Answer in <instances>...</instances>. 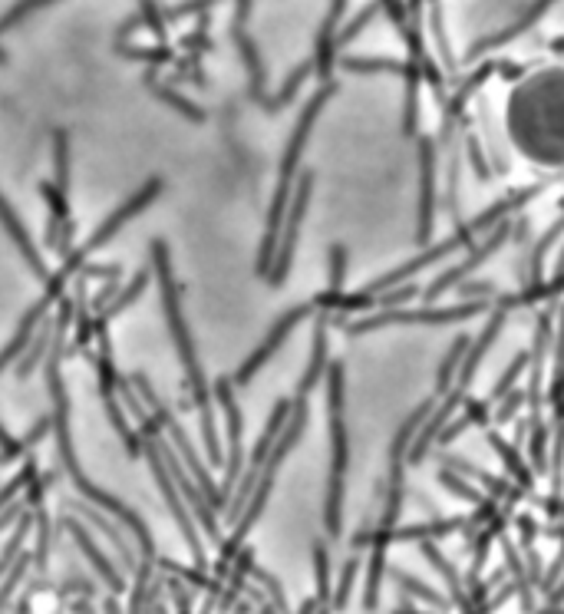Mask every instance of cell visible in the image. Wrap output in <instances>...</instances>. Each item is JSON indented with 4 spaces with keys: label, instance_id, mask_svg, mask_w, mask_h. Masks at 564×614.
Instances as JSON below:
<instances>
[{
    "label": "cell",
    "instance_id": "f546056e",
    "mask_svg": "<svg viewBox=\"0 0 564 614\" xmlns=\"http://www.w3.org/2000/svg\"><path fill=\"white\" fill-rule=\"evenodd\" d=\"M50 4H57V0H17V4L10 7L4 17H0V34H7V30H14L17 24H24L27 17H33V14H37V10L50 7Z\"/></svg>",
    "mask_w": 564,
    "mask_h": 614
},
{
    "label": "cell",
    "instance_id": "cb8c5ba5",
    "mask_svg": "<svg viewBox=\"0 0 564 614\" xmlns=\"http://www.w3.org/2000/svg\"><path fill=\"white\" fill-rule=\"evenodd\" d=\"M53 185L63 195H70V136H66V129L53 133Z\"/></svg>",
    "mask_w": 564,
    "mask_h": 614
},
{
    "label": "cell",
    "instance_id": "f6af8a7d",
    "mask_svg": "<svg viewBox=\"0 0 564 614\" xmlns=\"http://www.w3.org/2000/svg\"><path fill=\"white\" fill-rule=\"evenodd\" d=\"M27 443L24 440H14V436L7 433V426L0 423V453H4L7 459H17V456H24L27 453Z\"/></svg>",
    "mask_w": 564,
    "mask_h": 614
},
{
    "label": "cell",
    "instance_id": "7dc6e473",
    "mask_svg": "<svg viewBox=\"0 0 564 614\" xmlns=\"http://www.w3.org/2000/svg\"><path fill=\"white\" fill-rule=\"evenodd\" d=\"M548 601H551V608H555V605H564V575H561L558 585L548 591Z\"/></svg>",
    "mask_w": 564,
    "mask_h": 614
},
{
    "label": "cell",
    "instance_id": "4316f807",
    "mask_svg": "<svg viewBox=\"0 0 564 614\" xmlns=\"http://www.w3.org/2000/svg\"><path fill=\"white\" fill-rule=\"evenodd\" d=\"M50 331H53V324L47 321L37 334H33V341L27 344L24 354H20V364H17V377H20V380H24L27 374H33V367H37L40 357L47 354V344H50V337H53Z\"/></svg>",
    "mask_w": 564,
    "mask_h": 614
},
{
    "label": "cell",
    "instance_id": "277c9868",
    "mask_svg": "<svg viewBox=\"0 0 564 614\" xmlns=\"http://www.w3.org/2000/svg\"><path fill=\"white\" fill-rule=\"evenodd\" d=\"M327 423H330V479H327L324 522L330 539H337L340 519H344V486H347V463H350V440H347V420H344V364L327 367Z\"/></svg>",
    "mask_w": 564,
    "mask_h": 614
},
{
    "label": "cell",
    "instance_id": "d6986e66",
    "mask_svg": "<svg viewBox=\"0 0 564 614\" xmlns=\"http://www.w3.org/2000/svg\"><path fill=\"white\" fill-rule=\"evenodd\" d=\"M66 529H70V535H73V539H76V545L83 548V555L90 558V562L96 565V572H99V575H103V578L109 581V588H113V591H123V585H126V581H123V575H119L116 568H113V562H109V558H106L103 552H99V548H96V542L90 539V532H86L83 525H76L73 519H66Z\"/></svg>",
    "mask_w": 564,
    "mask_h": 614
},
{
    "label": "cell",
    "instance_id": "d6a6232c",
    "mask_svg": "<svg viewBox=\"0 0 564 614\" xmlns=\"http://www.w3.org/2000/svg\"><path fill=\"white\" fill-rule=\"evenodd\" d=\"M439 482L442 486H446L452 496H459V499H466V502H472V506H482L485 502V496L479 489L472 486V482H466V479H459L456 473H452V469H439Z\"/></svg>",
    "mask_w": 564,
    "mask_h": 614
},
{
    "label": "cell",
    "instance_id": "3957f363",
    "mask_svg": "<svg viewBox=\"0 0 564 614\" xmlns=\"http://www.w3.org/2000/svg\"><path fill=\"white\" fill-rule=\"evenodd\" d=\"M334 93H337V83L327 80L324 86H320V90L311 96V103L304 106V113H301V119H297L294 133H291V139H287V146H284V159H281V172H278V189H274V199H271V208H268V225H264V241H261V251H258V274H261V278H268L271 261H274V255H278L281 225H284L287 205H291L294 179L301 175V172H297V166H301L304 146H307V139H311V133H314V123H317L320 109L327 106V100Z\"/></svg>",
    "mask_w": 564,
    "mask_h": 614
},
{
    "label": "cell",
    "instance_id": "74e56055",
    "mask_svg": "<svg viewBox=\"0 0 564 614\" xmlns=\"http://www.w3.org/2000/svg\"><path fill=\"white\" fill-rule=\"evenodd\" d=\"M344 278H347V248L334 245L330 248V291H340L344 294Z\"/></svg>",
    "mask_w": 564,
    "mask_h": 614
},
{
    "label": "cell",
    "instance_id": "8d00e7d4",
    "mask_svg": "<svg viewBox=\"0 0 564 614\" xmlns=\"http://www.w3.org/2000/svg\"><path fill=\"white\" fill-rule=\"evenodd\" d=\"M33 476H37V466L27 463V466L20 469V473H17L14 479L7 482L4 489H0V512H4V509L10 506V502H14V499L20 496V489H27V486H30V479H33Z\"/></svg>",
    "mask_w": 564,
    "mask_h": 614
},
{
    "label": "cell",
    "instance_id": "c3c4849f",
    "mask_svg": "<svg viewBox=\"0 0 564 614\" xmlns=\"http://www.w3.org/2000/svg\"><path fill=\"white\" fill-rule=\"evenodd\" d=\"M251 14V0H238V14H235V24H245Z\"/></svg>",
    "mask_w": 564,
    "mask_h": 614
},
{
    "label": "cell",
    "instance_id": "ac0fdd59",
    "mask_svg": "<svg viewBox=\"0 0 564 614\" xmlns=\"http://www.w3.org/2000/svg\"><path fill=\"white\" fill-rule=\"evenodd\" d=\"M99 397H103L106 403V416H109V423H113V430L123 436V443L132 456H139L142 453V446H146V436L136 433L129 426V416H126V407H123V400H119V393L116 390H99Z\"/></svg>",
    "mask_w": 564,
    "mask_h": 614
},
{
    "label": "cell",
    "instance_id": "4fadbf2b",
    "mask_svg": "<svg viewBox=\"0 0 564 614\" xmlns=\"http://www.w3.org/2000/svg\"><path fill=\"white\" fill-rule=\"evenodd\" d=\"M327 324L330 314H317V327H314V347H311V360H307V370L301 383H297V397H311V390L324 380L330 357H327Z\"/></svg>",
    "mask_w": 564,
    "mask_h": 614
},
{
    "label": "cell",
    "instance_id": "f35d334b",
    "mask_svg": "<svg viewBox=\"0 0 564 614\" xmlns=\"http://www.w3.org/2000/svg\"><path fill=\"white\" fill-rule=\"evenodd\" d=\"M416 298V288L409 284V288H390V291H383V294H376L373 298V311H386V307H400L406 301H413Z\"/></svg>",
    "mask_w": 564,
    "mask_h": 614
},
{
    "label": "cell",
    "instance_id": "b9f144b4",
    "mask_svg": "<svg viewBox=\"0 0 564 614\" xmlns=\"http://www.w3.org/2000/svg\"><path fill=\"white\" fill-rule=\"evenodd\" d=\"M373 14H376V4H367V7H363V10H360V17H357V20H350V24L337 34V47H344V43H350L353 37H357L360 30L373 20Z\"/></svg>",
    "mask_w": 564,
    "mask_h": 614
},
{
    "label": "cell",
    "instance_id": "52a82bcc",
    "mask_svg": "<svg viewBox=\"0 0 564 614\" xmlns=\"http://www.w3.org/2000/svg\"><path fill=\"white\" fill-rule=\"evenodd\" d=\"M311 314H317V301L297 304V307H291V311H287V314H281V321L271 327V334L264 337V341H261L258 347H254V354L235 370V374H231V383H235V387H248V383L254 380V374H258V370H261L264 364H268V360L284 347L287 337H291V334L297 331V324L307 321V317H311Z\"/></svg>",
    "mask_w": 564,
    "mask_h": 614
},
{
    "label": "cell",
    "instance_id": "484cf974",
    "mask_svg": "<svg viewBox=\"0 0 564 614\" xmlns=\"http://www.w3.org/2000/svg\"><path fill=\"white\" fill-rule=\"evenodd\" d=\"M311 73H314V60L301 63V67H297L291 76H287V83L281 86V93L274 96V100H268V106H264V113H281V109L297 96V90H301V86L307 83V76H311Z\"/></svg>",
    "mask_w": 564,
    "mask_h": 614
},
{
    "label": "cell",
    "instance_id": "7bdbcfd3",
    "mask_svg": "<svg viewBox=\"0 0 564 614\" xmlns=\"http://www.w3.org/2000/svg\"><path fill=\"white\" fill-rule=\"evenodd\" d=\"M452 291H456L459 298H466V301H489V298H495V294H499L489 281H482V284H466V281H462V284H456Z\"/></svg>",
    "mask_w": 564,
    "mask_h": 614
},
{
    "label": "cell",
    "instance_id": "d4e9b609",
    "mask_svg": "<svg viewBox=\"0 0 564 614\" xmlns=\"http://www.w3.org/2000/svg\"><path fill=\"white\" fill-rule=\"evenodd\" d=\"M149 278H152V271H139L136 274V278H132L129 284H126V288L123 291H119V298H113V301H109V307H106V311H99L96 317H103V321L109 324V321H113V317H119V314H123L126 311V307L132 304V301H136L139 298V294L142 291H146V284H149Z\"/></svg>",
    "mask_w": 564,
    "mask_h": 614
},
{
    "label": "cell",
    "instance_id": "44dd1931",
    "mask_svg": "<svg viewBox=\"0 0 564 614\" xmlns=\"http://www.w3.org/2000/svg\"><path fill=\"white\" fill-rule=\"evenodd\" d=\"M469 344H472V337H469V334H462V337H456V341H452V347L446 350L442 364L436 367V397H446V393H449L452 380H456L459 367H462V360H466Z\"/></svg>",
    "mask_w": 564,
    "mask_h": 614
},
{
    "label": "cell",
    "instance_id": "603a6c76",
    "mask_svg": "<svg viewBox=\"0 0 564 614\" xmlns=\"http://www.w3.org/2000/svg\"><path fill=\"white\" fill-rule=\"evenodd\" d=\"M149 90L156 93V100H159V103L172 106L179 116L192 119V123H205V109H202V106H195L192 100H185V96H182L179 90H172V86H162V83H156V80H152V76H149Z\"/></svg>",
    "mask_w": 564,
    "mask_h": 614
},
{
    "label": "cell",
    "instance_id": "7a4b0ae2",
    "mask_svg": "<svg viewBox=\"0 0 564 614\" xmlns=\"http://www.w3.org/2000/svg\"><path fill=\"white\" fill-rule=\"evenodd\" d=\"M545 189H548V182H538V185H528V189H518V192H512V195H505V199H499V202H495V205H489V208H485V212H479V215H475L472 222H466V225L459 222V225H456V232H452L449 238H442L439 245L426 248V251H423V255H419V258L406 261V265L393 268V271H386L383 278L370 281L367 288H360V294H367V298H376V294H383V291L396 288V284H403L406 278H416L419 271H426L429 265H436V261H442V258H446V255H456V251L469 248L475 235H482V232H492L495 225H499V222H505V218L512 215V212H518V208H525V205L532 202V199H538V195L545 192Z\"/></svg>",
    "mask_w": 564,
    "mask_h": 614
},
{
    "label": "cell",
    "instance_id": "ee69618b",
    "mask_svg": "<svg viewBox=\"0 0 564 614\" xmlns=\"http://www.w3.org/2000/svg\"><path fill=\"white\" fill-rule=\"evenodd\" d=\"M37 519H40V532H37V558H33V562H37V568H43L50 555V519H47V512H40Z\"/></svg>",
    "mask_w": 564,
    "mask_h": 614
},
{
    "label": "cell",
    "instance_id": "4dcf8cb0",
    "mask_svg": "<svg viewBox=\"0 0 564 614\" xmlns=\"http://www.w3.org/2000/svg\"><path fill=\"white\" fill-rule=\"evenodd\" d=\"M30 525H33V519H30V512L24 509V512L17 515V529H14V535H10V542H7V548H4V555H0V578L7 575L10 562H14V558L20 555V545H24L27 532H30Z\"/></svg>",
    "mask_w": 564,
    "mask_h": 614
},
{
    "label": "cell",
    "instance_id": "db71d44e",
    "mask_svg": "<svg viewBox=\"0 0 564 614\" xmlns=\"http://www.w3.org/2000/svg\"><path fill=\"white\" fill-rule=\"evenodd\" d=\"M4 463H7V456H4V453H0V466H4Z\"/></svg>",
    "mask_w": 564,
    "mask_h": 614
},
{
    "label": "cell",
    "instance_id": "816d5d0a",
    "mask_svg": "<svg viewBox=\"0 0 564 614\" xmlns=\"http://www.w3.org/2000/svg\"><path fill=\"white\" fill-rule=\"evenodd\" d=\"M564 271V248H561V255H558V265H555V274H561Z\"/></svg>",
    "mask_w": 564,
    "mask_h": 614
},
{
    "label": "cell",
    "instance_id": "2e32d148",
    "mask_svg": "<svg viewBox=\"0 0 564 614\" xmlns=\"http://www.w3.org/2000/svg\"><path fill=\"white\" fill-rule=\"evenodd\" d=\"M564 291V271L555 274L551 281H528L518 294H508V298H499L495 301V307H505L508 314L518 311V307H528V304H541V301H555L558 294Z\"/></svg>",
    "mask_w": 564,
    "mask_h": 614
},
{
    "label": "cell",
    "instance_id": "836d02e7",
    "mask_svg": "<svg viewBox=\"0 0 564 614\" xmlns=\"http://www.w3.org/2000/svg\"><path fill=\"white\" fill-rule=\"evenodd\" d=\"M528 400V393L525 390H508L505 397L495 403V413H492V420L505 426V423H512L518 413H522V403Z\"/></svg>",
    "mask_w": 564,
    "mask_h": 614
},
{
    "label": "cell",
    "instance_id": "9c48e42d",
    "mask_svg": "<svg viewBox=\"0 0 564 614\" xmlns=\"http://www.w3.org/2000/svg\"><path fill=\"white\" fill-rule=\"evenodd\" d=\"M508 235H512V222H508V218H505V222L495 225L492 232H489V238H485L482 245H475V248L469 251V255L459 261L456 268H449L439 281L429 284V288L423 291V298H426V301H439L446 291H452V288H456V284H462L472 271H479V268L485 265V261H489V258L495 255V251H499V248L505 245Z\"/></svg>",
    "mask_w": 564,
    "mask_h": 614
},
{
    "label": "cell",
    "instance_id": "ab89813d",
    "mask_svg": "<svg viewBox=\"0 0 564 614\" xmlns=\"http://www.w3.org/2000/svg\"><path fill=\"white\" fill-rule=\"evenodd\" d=\"M466 152H469V162H472L475 175H479V182H489V179H492V166H489V159H485V152H482V146H479V139H475V136H466Z\"/></svg>",
    "mask_w": 564,
    "mask_h": 614
},
{
    "label": "cell",
    "instance_id": "e0dca14e",
    "mask_svg": "<svg viewBox=\"0 0 564 614\" xmlns=\"http://www.w3.org/2000/svg\"><path fill=\"white\" fill-rule=\"evenodd\" d=\"M485 440H489V446L502 456V463L508 469V479H512L515 486H522L525 492H532L535 489V473H532V466H528L525 459L518 456V449L508 446L505 436L499 430H489V426H485Z\"/></svg>",
    "mask_w": 564,
    "mask_h": 614
},
{
    "label": "cell",
    "instance_id": "83f0119b",
    "mask_svg": "<svg viewBox=\"0 0 564 614\" xmlns=\"http://www.w3.org/2000/svg\"><path fill=\"white\" fill-rule=\"evenodd\" d=\"M393 578L400 581V588H403V591H409V595H413V598H419V601H426V605H433V608H439V611L452 608V598H442L439 591H433V588H429V585H423V581H419V578H413V575L400 572V568H393Z\"/></svg>",
    "mask_w": 564,
    "mask_h": 614
},
{
    "label": "cell",
    "instance_id": "8992f818",
    "mask_svg": "<svg viewBox=\"0 0 564 614\" xmlns=\"http://www.w3.org/2000/svg\"><path fill=\"white\" fill-rule=\"evenodd\" d=\"M311 192H314V172H301V175H297L294 192H291V205H287L284 225H281L278 255H274L271 271H268V284H274V288H281L284 278L291 274L294 248H297V238H301V225H304L307 205H311Z\"/></svg>",
    "mask_w": 564,
    "mask_h": 614
},
{
    "label": "cell",
    "instance_id": "f1b7e54d",
    "mask_svg": "<svg viewBox=\"0 0 564 614\" xmlns=\"http://www.w3.org/2000/svg\"><path fill=\"white\" fill-rule=\"evenodd\" d=\"M528 360H532V357H528V350H522V354H515V360H512V364H508V370H505V374L499 377V383H495V390L489 393V397H485V400L492 403V407H495V403H499V400L505 397L508 390H515L518 377H522L525 370H528Z\"/></svg>",
    "mask_w": 564,
    "mask_h": 614
},
{
    "label": "cell",
    "instance_id": "6da1fadb",
    "mask_svg": "<svg viewBox=\"0 0 564 614\" xmlns=\"http://www.w3.org/2000/svg\"><path fill=\"white\" fill-rule=\"evenodd\" d=\"M149 255H152V271H156L159 288H162L165 321H169L172 341H175V350H179V360H182V370H185L188 397H192L195 410H198V423H202V443H205V453H208V459H212L215 466H225V449H221L218 426H215L212 387H208L205 370H202V364H198L192 331H188V324H185V314H182V294H179V281H175V274H172L169 245H165V241H159V238H152V241H149Z\"/></svg>",
    "mask_w": 564,
    "mask_h": 614
},
{
    "label": "cell",
    "instance_id": "1f68e13d",
    "mask_svg": "<svg viewBox=\"0 0 564 614\" xmlns=\"http://www.w3.org/2000/svg\"><path fill=\"white\" fill-rule=\"evenodd\" d=\"M83 512H86V519H90L93 525H99V532H103V535H109V539H113V545L119 548V555H123V562H126L129 568L136 565V555H132V548L126 545L123 532H119V529H113V522H109L106 515H99L96 509H83Z\"/></svg>",
    "mask_w": 564,
    "mask_h": 614
},
{
    "label": "cell",
    "instance_id": "f5cc1de1",
    "mask_svg": "<svg viewBox=\"0 0 564 614\" xmlns=\"http://www.w3.org/2000/svg\"><path fill=\"white\" fill-rule=\"evenodd\" d=\"M0 63H7V53H4V47H0Z\"/></svg>",
    "mask_w": 564,
    "mask_h": 614
},
{
    "label": "cell",
    "instance_id": "5b68a950",
    "mask_svg": "<svg viewBox=\"0 0 564 614\" xmlns=\"http://www.w3.org/2000/svg\"><path fill=\"white\" fill-rule=\"evenodd\" d=\"M489 311V301H466V304H452V307H386L360 317V321L347 324L350 337L380 331V327H396V324H459L469 317H479Z\"/></svg>",
    "mask_w": 564,
    "mask_h": 614
},
{
    "label": "cell",
    "instance_id": "7402d4cb",
    "mask_svg": "<svg viewBox=\"0 0 564 614\" xmlns=\"http://www.w3.org/2000/svg\"><path fill=\"white\" fill-rule=\"evenodd\" d=\"M561 232H564V212L555 218V222H551V228L538 238V245L532 248V255H528V281H541V278H545L548 251L555 248V241L561 238ZM528 281H525V284H528Z\"/></svg>",
    "mask_w": 564,
    "mask_h": 614
},
{
    "label": "cell",
    "instance_id": "ffe728a7",
    "mask_svg": "<svg viewBox=\"0 0 564 614\" xmlns=\"http://www.w3.org/2000/svg\"><path fill=\"white\" fill-rule=\"evenodd\" d=\"M419 548H423V555L429 558V565H433L436 572L446 578V585H449V591H452V605H459L462 611H469L472 601H469V591L462 588V581H459V575H456V565H452L449 558L439 552L433 539H423V542H419Z\"/></svg>",
    "mask_w": 564,
    "mask_h": 614
},
{
    "label": "cell",
    "instance_id": "30bf717a",
    "mask_svg": "<svg viewBox=\"0 0 564 614\" xmlns=\"http://www.w3.org/2000/svg\"><path fill=\"white\" fill-rule=\"evenodd\" d=\"M215 397L225 410V423H228V453H225V482H221V496L225 502L231 499V489H235L238 473H241V407L235 400V383L231 377H218L215 383Z\"/></svg>",
    "mask_w": 564,
    "mask_h": 614
},
{
    "label": "cell",
    "instance_id": "e575fe53",
    "mask_svg": "<svg viewBox=\"0 0 564 614\" xmlns=\"http://www.w3.org/2000/svg\"><path fill=\"white\" fill-rule=\"evenodd\" d=\"M446 208L452 215V222L459 225V152L449 156V169H446Z\"/></svg>",
    "mask_w": 564,
    "mask_h": 614
},
{
    "label": "cell",
    "instance_id": "ba28073f",
    "mask_svg": "<svg viewBox=\"0 0 564 614\" xmlns=\"http://www.w3.org/2000/svg\"><path fill=\"white\" fill-rule=\"evenodd\" d=\"M142 449H146L149 466H152V476H156L162 496H165V502H169V509H172V515H175V522H179V529H182V535H185L188 548H192L195 565L205 568V548H202V539H198V532H195L192 512L185 509L182 492H179V486H175V479H172V473H169V466H165V459H162V453H159L156 440H146V446H142Z\"/></svg>",
    "mask_w": 564,
    "mask_h": 614
},
{
    "label": "cell",
    "instance_id": "9a60e30c",
    "mask_svg": "<svg viewBox=\"0 0 564 614\" xmlns=\"http://www.w3.org/2000/svg\"><path fill=\"white\" fill-rule=\"evenodd\" d=\"M231 37H235L238 53H241V60H245V70H248V76H251V100L264 109V106H268L271 96H268V90H264V80H268V76H264V63H261V57H258V47H254V40L245 34V27H241V24L231 27Z\"/></svg>",
    "mask_w": 564,
    "mask_h": 614
},
{
    "label": "cell",
    "instance_id": "5bb4252c",
    "mask_svg": "<svg viewBox=\"0 0 564 614\" xmlns=\"http://www.w3.org/2000/svg\"><path fill=\"white\" fill-rule=\"evenodd\" d=\"M0 225H4V228H7V235L14 238V245H17L20 255H24V261L30 265V271H33V274H47V261H43V255L37 251V245H33V241H30L24 222H20L17 212H14V208H10V202H7V195H4V192H0Z\"/></svg>",
    "mask_w": 564,
    "mask_h": 614
},
{
    "label": "cell",
    "instance_id": "7c38bea8",
    "mask_svg": "<svg viewBox=\"0 0 564 614\" xmlns=\"http://www.w3.org/2000/svg\"><path fill=\"white\" fill-rule=\"evenodd\" d=\"M162 189H165V182H162L159 175H156V179H149V182L142 185V189H139L136 195H129V199H126L123 205H119L116 212L109 215V218H103V222L96 225V232H93L90 238H86V241H90V248L96 251V248H103L109 238H116L119 228H123L132 215H139L142 208H149L152 202H156L159 195H162Z\"/></svg>",
    "mask_w": 564,
    "mask_h": 614
},
{
    "label": "cell",
    "instance_id": "f907efd6",
    "mask_svg": "<svg viewBox=\"0 0 564 614\" xmlns=\"http://www.w3.org/2000/svg\"><path fill=\"white\" fill-rule=\"evenodd\" d=\"M297 614H317V598H311V601H304V608L297 611Z\"/></svg>",
    "mask_w": 564,
    "mask_h": 614
},
{
    "label": "cell",
    "instance_id": "bcb514c9",
    "mask_svg": "<svg viewBox=\"0 0 564 614\" xmlns=\"http://www.w3.org/2000/svg\"><path fill=\"white\" fill-rule=\"evenodd\" d=\"M20 512H24V502H10V506H7L4 512H0V532H4V529H7V525H10V522H14V519H17V515H20Z\"/></svg>",
    "mask_w": 564,
    "mask_h": 614
},
{
    "label": "cell",
    "instance_id": "60d3db41",
    "mask_svg": "<svg viewBox=\"0 0 564 614\" xmlns=\"http://www.w3.org/2000/svg\"><path fill=\"white\" fill-rule=\"evenodd\" d=\"M119 53L129 60H142V63H169L172 60V50L165 47H119Z\"/></svg>",
    "mask_w": 564,
    "mask_h": 614
},
{
    "label": "cell",
    "instance_id": "8fae6325",
    "mask_svg": "<svg viewBox=\"0 0 564 614\" xmlns=\"http://www.w3.org/2000/svg\"><path fill=\"white\" fill-rule=\"evenodd\" d=\"M436 139L419 136V222H416V245H426L436 222Z\"/></svg>",
    "mask_w": 564,
    "mask_h": 614
},
{
    "label": "cell",
    "instance_id": "11a10c76",
    "mask_svg": "<svg viewBox=\"0 0 564 614\" xmlns=\"http://www.w3.org/2000/svg\"><path fill=\"white\" fill-rule=\"evenodd\" d=\"M561 519H564V506H561Z\"/></svg>",
    "mask_w": 564,
    "mask_h": 614
},
{
    "label": "cell",
    "instance_id": "d590c367",
    "mask_svg": "<svg viewBox=\"0 0 564 614\" xmlns=\"http://www.w3.org/2000/svg\"><path fill=\"white\" fill-rule=\"evenodd\" d=\"M360 575V555L357 558H350V562L344 565V572H340V585L334 591V608H347V601H350V591H353V581H357Z\"/></svg>",
    "mask_w": 564,
    "mask_h": 614
},
{
    "label": "cell",
    "instance_id": "681fc988",
    "mask_svg": "<svg viewBox=\"0 0 564 614\" xmlns=\"http://www.w3.org/2000/svg\"><path fill=\"white\" fill-rule=\"evenodd\" d=\"M393 614H433V611H416V605H413V601H403V605L396 608Z\"/></svg>",
    "mask_w": 564,
    "mask_h": 614
}]
</instances>
